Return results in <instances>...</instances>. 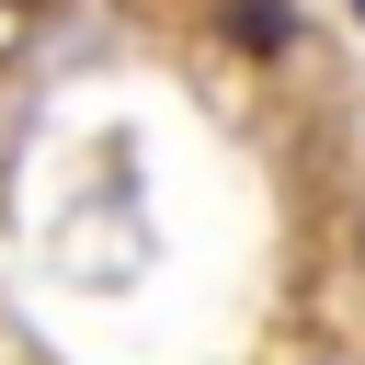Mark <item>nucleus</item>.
<instances>
[{"instance_id":"obj_1","label":"nucleus","mask_w":365,"mask_h":365,"mask_svg":"<svg viewBox=\"0 0 365 365\" xmlns=\"http://www.w3.org/2000/svg\"><path fill=\"white\" fill-rule=\"evenodd\" d=\"M228 46L240 57H285L297 46V0H228Z\"/></svg>"}]
</instances>
